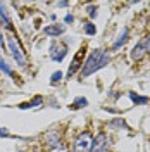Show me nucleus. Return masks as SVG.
Returning <instances> with one entry per match:
<instances>
[{"mask_svg":"<svg viewBox=\"0 0 150 152\" xmlns=\"http://www.w3.org/2000/svg\"><path fill=\"white\" fill-rule=\"evenodd\" d=\"M0 18H2V21L7 24V28H12L10 26V18H9V12H7V9H5V4L4 2H0Z\"/></svg>","mask_w":150,"mask_h":152,"instance_id":"1a4fd4ad","label":"nucleus"},{"mask_svg":"<svg viewBox=\"0 0 150 152\" xmlns=\"http://www.w3.org/2000/svg\"><path fill=\"white\" fill-rule=\"evenodd\" d=\"M86 10H88V16H90L92 19L97 18V7H95V5H88V7H86Z\"/></svg>","mask_w":150,"mask_h":152,"instance_id":"dca6fc26","label":"nucleus"},{"mask_svg":"<svg viewBox=\"0 0 150 152\" xmlns=\"http://www.w3.org/2000/svg\"><path fill=\"white\" fill-rule=\"evenodd\" d=\"M92 135L90 133H81L78 135L74 140V145H73V152H90L92 151Z\"/></svg>","mask_w":150,"mask_h":152,"instance_id":"f03ea898","label":"nucleus"},{"mask_svg":"<svg viewBox=\"0 0 150 152\" xmlns=\"http://www.w3.org/2000/svg\"><path fill=\"white\" fill-rule=\"evenodd\" d=\"M88 104L86 102V99H83V97H78L74 100V104H73V109H78V107H84V105Z\"/></svg>","mask_w":150,"mask_h":152,"instance_id":"4468645a","label":"nucleus"},{"mask_svg":"<svg viewBox=\"0 0 150 152\" xmlns=\"http://www.w3.org/2000/svg\"><path fill=\"white\" fill-rule=\"evenodd\" d=\"M130 99H131L135 104H147V102H149V99H147V97H138V95L133 94V92H130Z\"/></svg>","mask_w":150,"mask_h":152,"instance_id":"f8f14e48","label":"nucleus"},{"mask_svg":"<svg viewBox=\"0 0 150 152\" xmlns=\"http://www.w3.org/2000/svg\"><path fill=\"white\" fill-rule=\"evenodd\" d=\"M83 54H84V48H81V50L78 52V56H76V59L73 61V64H71V69L67 71V76H73V75L76 73V71L79 69V59H81V56H83Z\"/></svg>","mask_w":150,"mask_h":152,"instance_id":"6e6552de","label":"nucleus"},{"mask_svg":"<svg viewBox=\"0 0 150 152\" xmlns=\"http://www.w3.org/2000/svg\"><path fill=\"white\" fill-rule=\"evenodd\" d=\"M147 54V50H145V47H143V42L141 43H138L136 47L133 48V52H131V59H135V61H140L141 57Z\"/></svg>","mask_w":150,"mask_h":152,"instance_id":"0eeeda50","label":"nucleus"},{"mask_svg":"<svg viewBox=\"0 0 150 152\" xmlns=\"http://www.w3.org/2000/svg\"><path fill=\"white\" fill-rule=\"evenodd\" d=\"M73 19H74V18L69 14V16H66V23H73Z\"/></svg>","mask_w":150,"mask_h":152,"instance_id":"aec40b11","label":"nucleus"},{"mask_svg":"<svg viewBox=\"0 0 150 152\" xmlns=\"http://www.w3.org/2000/svg\"><path fill=\"white\" fill-rule=\"evenodd\" d=\"M84 33H86V35H95V33H97V28H95L92 23H86V24H84Z\"/></svg>","mask_w":150,"mask_h":152,"instance_id":"2eb2a0df","label":"nucleus"},{"mask_svg":"<svg viewBox=\"0 0 150 152\" xmlns=\"http://www.w3.org/2000/svg\"><path fill=\"white\" fill-rule=\"evenodd\" d=\"M60 78H62V73H60V71H55L50 80H52V83H57V81H60Z\"/></svg>","mask_w":150,"mask_h":152,"instance_id":"a211bd4d","label":"nucleus"},{"mask_svg":"<svg viewBox=\"0 0 150 152\" xmlns=\"http://www.w3.org/2000/svg\"><path fill=\"white\" fill-rule=\"evenodd\" d=\"M107 147H109V138H107V135H105V133H98V137H97L93 140V143H92V151L90 152H105Z\"/></svg>","mask_w":150,"mask_h":152,"instance_id":"20e7f679","label":"nucleus"},{"mask_svg":"<svg viewBox=\"0 0 150 152\" xmlns=\"http://www.w3.org/2000/svg\"><path fill=\"white\" fill-rule=\"evenodd\" d=\"M109 126H111V128H126V130H128V124L124 123L122 119H114V121L109 123Z\"/></svg>","mask_w":150,"mask_h":152,"instance_id":"ddd939ff","label":"nucleus"},{"mask_svg":"<svg viewBox=\"0 0 150 152\" xmlns=\"http://www.w3.org/2000/svg\"><path fill=\"white\" fill-rule=\"evenodd\" d=\"M0 47H4V38H2V33H0Z\"/></svg>","mask_w":150,"mask_h":152,"instance_id":"4be33fe9","label":"nucleus"},{"mask_svg":"<svg viewBox=\"0 0 150 152\" xmlns=\"http://www.w3.org/2000/svg\"><path fill=\"white\" fill-rule=\"evenodd\" d=\"M66 54H67V47L66 45H60V47H52V59H54V61H57V62H59V61H62V59H64V57H66Z\"/></svg>","mask_w":150,"mask_h":152,"instance_id":"39448f33","label":"nucleus"},{"mask_svg":"<svg viewBox=\"0 0 150 152\" xmlns=\"http://www.w3.org/2000/svg\"><path fill=\"white\" fill-rule=\"evenodd\" d=\"M0 71H2V73H5L7 76H14V71L10 69L9 64H7V62H5L4 59H0Z\"/></svg>","mask_w":150,"mask_h":152,"instance_id":"9b49d317","label":"nucleus"},{"mask_svg":"<svg viewBox=\"0 0 150 152\" xmlns=\"http://www.w3.org/2000/svg\"><path fill=\"white\" fill-rule=\"evenodd\" d=\"M40 102H42V97H36L33 102H29V104H23L21 107H23V109H26V107H33V105H38Z\"/></svg>","mask_w":150,"mask_h":152,"instance_id":"f3484780","label":"nucleus"},{"mask_svg":"<svg viewBox=\"0 0 150 152\" xmlns=\"http://www.w3.org/2000/svg\"><path fill=\"white\" fill-rule=\"evenodd\" d=\"M43 33H45V35H50V37H59V35L64 33V26H60V24H52V26H47V28L43 29Z\"/></svg>","mask_w":150,"mask_h":152,"instance_id":"423d86ee","label":"nucleus"},{"mask_svg":"<svg viewBox=\"0 0 150 152\" xmlns=\"http://www.w3.org/2000/svg\"><path fill=\"white\" fill-rule=\"evenodd\" d=\"M109 61H111V56L105 50H102V48L93 50L90 54V57H88V61L84 62V66H81V78H86V76L97 73L98 69L105 67Z\"/></svg>","mask_w":150,"mask_h":152,"instance_id":"f257e3e1","label":"nucleus"},{"mask_svg":"<svg viewBox=\"0 0 150 152\" xmlns=\"http://www.w3.org/2000/svg\"><path fill=\"white\" fill-rule=\"evenodd\" d=\"M0 135L5 137V135H7V130H5V128H0Z\"/></svg>","mask_w":150,"mask_h":152,"instance_id":"412c9836","label":"nucleus"},{"mask_svg":"<svg viewBox=\"0 0 150 152\" xmlns=\"http://www.w3.org/2000/svg\"><path fill=\"white\" fill-rule=\"evenodd\" d=\"M143 47H145V50H147V54H150V35L143 40Z\"/></svg>","mask_w":150,"mask_h":152,"instance_id":"6ab92c4d","label":"nucleus"},{"mask_svg":"<svg viewBox=\"0 0 150 152\" xmlns=\"http://www.w3.org/2000/svg\"><path fill=\"white\" fill-rule=\"evenodd\" d=\"M17 152H24V151H17Z\"/></svg>","mask_w":150,"mask_h":152,"instance_id":"5701e85b","label":"nucleus"},{"mask_svg":"<svg viewBox=\"0 0 150 152\" xmlns=\"http://www.w3.org/2000/svg\"><path fill=\"white\" fill-rule=\"evenodd\" d=\"M126 40H128V28H124V29L121 31V35H119V37H117V40L114 42L112 48H119L122 43H126Z\"/></svg>","mask_w":150,"mask_h":152,"instance_id":"9d476101","label":"nucleus"},{"mask_svg":"<svg viewBox=\"0 0 150 152\" xmlns=\"http://www.w3.org/2000/svg\"><path fill=\"white\" fill-rule=\"evenodd\" d=\"M7 45H9L10 52H12V57H14V61L21 64V66H26V57H24V52H23V48L19 47V42L16 40L14 37H9L7 38Z\"/></svg>","mask_w":150,"mask_h":152,"instance_id":"7ed1b4c3","label":"nucleus"}]
</instances>
